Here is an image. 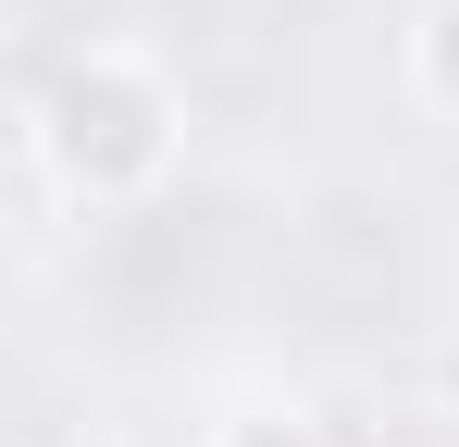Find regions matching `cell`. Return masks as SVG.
Masks as SVG:
<instances>
[{
  "instance_id": "6da1fadb",
  "label": "cell",
  "mask_w": 459,
  "mask_h": 447,
  "mask_svg": "<svg viewBox=\"0 0 459 447\" xmlns=\"http://www.w3.org/2000/svg\"><path fill=\"white\" fill-rule=\"evenodd\" d=\"M38 149H50V174L75 199H150L161 174H174V149H186V100H174V74L150 50H87L50 87Z\"/></svg>"
},
{
  "instance_id": "7a4b0ae2",
  "label": "cell",
  "mask_w": 459,
  "mask_h": 447,
  "mask_svg": "<svg viewBox=\"0 0 459 447\" xmlns=\"http://www.w3.org/2000/svg\"><path fill=\"white\" fill-rule=\"evenodd\" d=\"M410 100L459 125V0H422V25H410Z\"/></svg>"
}]
</instances>
